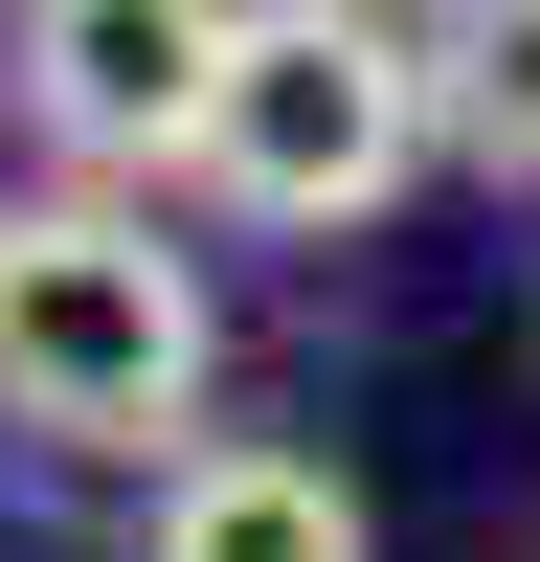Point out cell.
Returning <instances> with one entry per match:
<instances>
[{"label":"cell","mask_w":540,"mask_h":562,"mask_svg":"<svg viewBox=\"0 0 540 562\" xmlns=\"http://www.w3.org/2000/svg\"><path fill=\"white\" fill-rule=\"evenodd\" d=\"M225 383V293L158 225V180H45L0 203V428L68 473H180Z\"/></svg>","instance_id":"cell-1"},{"label":"cell","mask_w":540,"mask_h":562,"mask_svg":"<svg viewBox=\"0 0 540 562\" xmlns=\"http://www.w3.org/2000/svg\"><path fill=\"white\" fill-rule=\"evenodd\" d=\"M428 158H450V113H428V23H383V0H248L180 203L270 225V248H338V225H383Z\"/></svg>","instance_id":"cell-2"},{"label":"cell","mask_w":540,"mask_h":562,"mask_svg":"<svg viewBox=\"0 0 540 562\" xmlns=\"http://www.w3.org/2000/svg\"><path fill=\"white\" fill-rule=\"evenodd\" d=\"M225 45L248 0H0V113L45 135V180H180Z\"/></svg>","instance_id":"cell-3"},{"label":"cell","mask_w":540,"mask_h":562,"mask_svg":"<svg viewBox=\"0 0 540 562\" xmlns=\"http://www.w3.org/2000/svg\"><path fill=\"white\" fill-rule=\"evenodd\" d=\"M135 562H383V540H360V495L315 473V450L203 428V450L158 473V518H135Z\"/></svg>","instance_id":"cell-4"},{"label":"cell","mask_w":540,"mask_h":562,"mask_svg":"<svg viewBox=\"0 0 540 562\" xmlns=\"http://www.w3.org/2000/svg\"><path fill=\"white\" fill-rule=\"evenodd\" d=\"M428 113H450V158L518 203L540 180V0H428Z\"/></svg>","instance_id":"cell-5"}]
</instances>
